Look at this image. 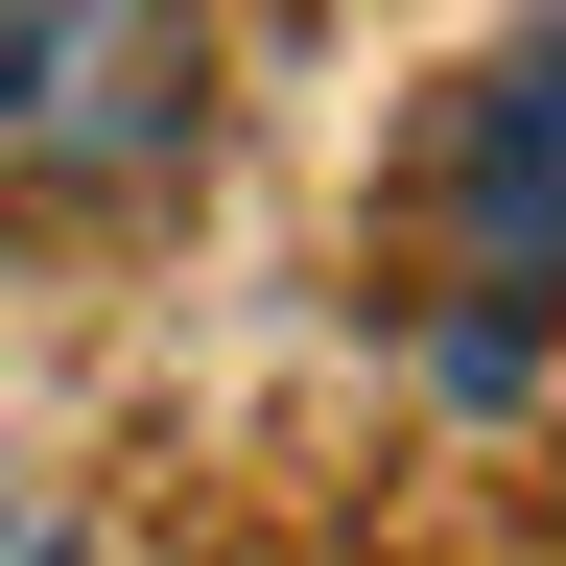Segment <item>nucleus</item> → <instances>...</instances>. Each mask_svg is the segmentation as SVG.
Masks as SVG:
<instances>
[{"instance_id":"1","label":"nucleus","mask_w":566,"mask_h":566,"mask_svg":"<svg viewBox=\"0 0 566 566\" xmlns=\"http://www.w3.org/2000/svg\"><path fill=\"white\" fill-rule=\"evenodd\" d=\"M543 118H566V71L495 48V71H472V307H495V331L543 307Z\"/></svg>"},{"instance_id":"2","label":"nucleus","mask_w":566,"mask_h":566,"mask_svg":"<svg viewBox=\"0 0 566 566\" xmlns=\"http://www.w3.org/2000/svg\"><path fill=\"white\" fill-rule=\"evenodd\" d=\"M0 95H48V24H24V0H0Z\"/></svg>"}]
</instances>
